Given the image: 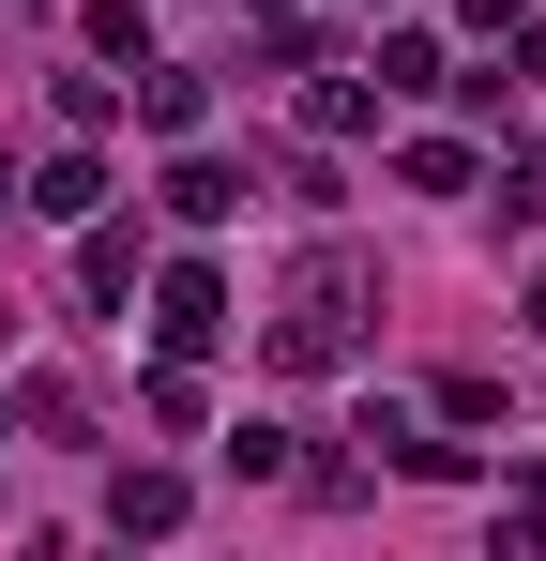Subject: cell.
Returning <instances> with one entry per match:
<instances>
[{"instance_id":"obj_6","label":"cell","mask_w":546,"mask_h":561,"mask_svg":"<svg viewBox=\"0 0 546 561\" xmlns=\"http://www.w3.org/2000/svg\"><path fill=\"white\" fill-rule=\"evenodd\" d=\"M455 15H486V31H501V15H516V0H455Z\"/></svg>"},{"instance_id":"obj_3","label":"cell","mask_w":546,"mask_h":561,"mask_svg":"<svg viewBox=\"0 0 546 561\" xmlns=\"http://www.w3.org/2000/svg\"><path fill=\"white\" fill-rule=\"evenodd\" d=\"M106 516H122V531H182V470H122Z\"/></svg>"},{"instance_id":"obj_2","label":"cell","mask_w":546,"mask_h":561,"mask_svg":"<svg viewBox=\"0 0 546 561\" xmlns=\"http://www.w3.org/2000/svg\"><path fill=\"white\" fill-rule=\"evenodd\" d=\"M168 213H182V228H228V213H243V168H213V152H182V168H168Z\"/></svg>"},{"instance_id":"obj_1","label":"cell","mask_w":546,"mask_h":561,"mask_svg":"<svg viewBox=\"0 0 546 561\" xmlns=\"http://www.w3.org/2000/svg\"><path fill=\"white\" fill-rule=\"evenodd\" d=\"M152 334H168V350H213V334H228V288H213V259H168V288H152Z\"/></svg>"},{"instance_id":"obj_4","label":"cell","mask_w":546,"mask_h":561,"mask_svg":"<svg viewBox=\"0 0 546 561\" xmlns=\"http://www.w3.org/2000/svg\"><path fill=\"white\" fill-rule=\"evenodd\" d=\"M31 213H61V228H91V213H106V168H91V152H61V168L31 183Z\"/></svg>"},{"instance_id":"obj_5","label":"cell","mask_w":546,"mask_h":561,"mask_svg":"<svg viewBox=\"0 0 546 561\" xmlns=\"http://www.w3.org/2000/svg\"><path fill=\"white\" fill-rule=\"evenodd\" d=\"M122 288H137V243H122V228H91V243H77V304H122Z\"/></svg>"}]
</instances>
